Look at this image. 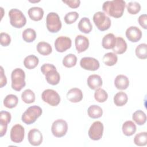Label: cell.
Segmentation results:
<instances>
[{
	"instance_id": "4316f807",
	"label": "cell",
	"mask_w": 147,
	"mask_h": 147,
	"mask_svg": "<svg viewBox=\"0 0 147 147\" xmlns=\"http://www.w3.org/2000/svg\"><path fill=\"white\" fill-rule=\"evenodd\" d=\"M36 49L38 52L43 56L49 55L52 51L51 45L49 43L44 41L38 42L36 47Z\"/></svg>"
},
{
	"instance_id": "6da1fadb",
	"label": "cell",
	"mask_w": 147,
	"mask_h": 147,
	"mask_svg": "<svg viewBox=\"0 0 147 147\" xmlns=\"http://www.w3.org/2000/svg\"><path fill=\"white\" fill-rule=\"evenodd\" d=\"M126 2L123 0H113L106 1L102 6V10L109 16L118 18L122 16Z\"/></svg>"
},
{
	"instance_id": "8fae6325",
	"label": "cell",
	"mask_w": 147,
	"mask_h": 147,
	"mask_svg": "<svg viewBox=\"0 0 147 147\" xmlns=\"http://www.w3.org/2000/svg\"><path fill=\"white\" fill-rule=\"evenodd\" d=\"M80 67L86 70L94 71L97 70L100 66L99 62L95 58L84 57L81 59L80 61Z\"/></svg>"
},
{
	"instance_id": "7c38bea8",
	"label": "cell",
	"mask_w": 147,
	"mask_h": 147,
	"mask_svg": "<svg viewBox=\"0 0 147 147\" xmlns=\"http://www.w3.org/2000/svg\"><path fill=\"white\" fill-rule=\"evenodd\" d=\"M72 41L66 36H60L55 41V47L59 52H64L71 47Z\"/></svg>"
},
{
	"instance_id": "44dd1931",
	"label": "cell",
	"mask_w": 147,
	"mask_h": 147,
	"mask_svg": "<svg viewBox=\"0 0 147 147\" xmlns=\"http://www.w3.org/2000/svg\"><path fill=\"white\" fill-rule=\"evenodd\" d=\"M127 44L125 40L121 37L116 38V41L114 47L112 49L113 52L116 54H122L127 49Z\"/></svg>"
},
{
	"instance_id": "e575fe53",
	"label": "cell",
	"mask_w": 147,
	"mask_h": 147,
	"mask_svg": "<svg viewBox=\"0 0 147 147\" xmlns=\"http://www.w3.org/2000/svg\"><path fill=\"white\" fill-rule=\"evenodd\" d=\"M134 143L139 146L146 145L147 144V133L144 131L137 134L134 138Z\"/></svg>"
},
{
	"instance_id": "52a82bcc",
	"label": "cell",
	"mask_w": 147,
	"mask_h": 147,
	"mask_svg": "<svg viewBox=\"0 0 147 147\" xmlns=\"http://www.w3.org/2000/svg\"><path fill=\"white\" fill-rule=\"evenodd\" d=\"M42 100L52 106H57L60 102V97L59 94L52 89L44 90L41 94Z\"/></svg>"
},
{
	"instance_id": "d6a6232c",
	"label": "cell",
	"mask_w": 147,
	"mask_h": 147,
	"mask_svg": "<svg viewBox=\"0 0 147 147\" xmlns=\"http://www.w3.org/2000/svg\"><path fill=\"white\" fill-rule=\"evenodd\" d=\"M23 40L26 42H32L36 38V33L35 30L32 28L25 29L22 34Z\"/></svg>"
},
{
	"instance_id": "f6af8a7d",
	"label": "cell",
	"mask_w": 147,
	"mask_h": 147,
	"mask_svg": "<svg viewBox=\"0 0 147 147\" xmlns=\"http://www.w3.org/2000/svg\"><path fill=\"white\" fill-rule=\"evenodd\" d=\"M56 68L55 65L51 64H44L41 67V71L43 74V75H45V74L51 69Z\"/></svg>"
},
{
	"instance_id": "74e56055",
	"label": "cell",
	"mask_w": 147,
	"mask_h": 147,
	"mask_svg": "<svg viewBox=\"0 0 147 147\" xmlns=\"http://www.w3.org/2000/svg\"><path fill=\"white\" fill-rule=\"evenodd\" d=\"M94 98L97 102L99 103H103L107 99L108 94L105 90L99 88L95 91Z\"/></svg>"
},
{
	"instance_id": "b9f144b4",
	"label": "cell",
	"mask_w": 147,
	"mask_h": 147,
	"mask_svg": "<svg viewBox=\"0 0 147 147\" xmlns=\"http://www.w3.org/2000/svg\"><path fill=\"white\" fill-rule=\"evenodd\" d=\"M63 2L66 3L69 7L72 9L78 8L80 4V1L79 0H72V1L68 0V1H63Z\"/></svg>"
},
{
	"instance_id": "8d00e7d4",
	"label": "cell",
	"mask_w": 147,
	"mask_h": 147,
	"mask_svg": "<svg viewBox=\"0 0 147 147\" xmlns=\"http://www.w3.org/2000/svg\"><path fill=\"white\" fill-rule=\"evenodd\" d=\"M77 62V57L74 54H68L66 55L63 60V64L67 68H71L75 66Z\"/></svg>"
},
{
	"instance_id": "277c9868",
	"label": "cell",
	"mask_w": 147,
	"mask_h": 147,
	"mask_svg": "<svg viewBox=\"0 0 147 147\" xmlns=\"http://www.w3.org/2000/svg\"><path fill=\"white\" fill-rule=\"evenodd\" d=\"M10 24L14 28H21L26 23V19L23 13L17 9H12L9 12Z\"/></svg>"
},
{
	"instance_id": "8992f818",
	"label": "cell",
	"mask_w": 147,
	"mask_h": 147,
	"mask_svg": "<svg viewBox=\"0 0 147 147\" xmlns=\"http://www.w3.org/2000/svg\"><path fill=\"white\" fill-rule=\"evenodd\" d=\"M47 28L51 33H57L61 28V22L59 15L56 13L51 12L46 17Z\"/></svg>"
},
{
	"instance_id": "836d02e7",
	"label": "cell",
	"mask_w": 147,
	"mask_h": 147,
	"mask_svg": "<svg viewBox=\"0 0 147 147\" xmlns=\"http://www.w3.org/2000/svg\"><path fill=\"white\" fill-rule=\"evenodd\" d=\"M21 99L24 102L30 104L35 101V94L30 89H26L22 92Z\"/></svg>"
},
{
	"instance_id": "d4e9b609",
	"label": "cell",
	"mask_w": 147,
	"mask_h": 147,
	"mask_svg": "<svg viewBox=\"0 0 147 147\" xmlns=\"http://www.w3.org/2000/svg\"><path fill=\"white\" fill-rule=\"evenodd\" d=\"M136 126L131 121H127L122 125V132L126 136H131L136 131Z\"/></svg>"
},
{
	"instance_id": "2e32d148",
	"label": "cell",
	"mask_w": 147,
	"mask_h": 147,
	"mask_svg": "<svg viewBox=\"0 0 147 147\" xmlns=\"http://www.w3.org/2000/svg\"><path fill=\"white\" fill-rule=\"evenodd\" d=\"M75 43L76 49L79 53L84 52L89 47L88 39L86 36L80 34L76 37Z\"/></svg>"
},
{
	"instance_id": "3957f363",
	"label": "cell",
	"mask_w": 147,
	"mask_h": 147,
	"mask_svg": "<svg viewBox=\"0 0 147 147\" xmlns=\"http://www.w3.org/2000/svg\"><path fill=\"white\" fill-rule=\"evenodd\" d=\"M42 109L38 106H32L28 107L22 115V121L26 125L33 123L42 114Z\"/></svg>"
},
{
	"instance_id": "4fadbf2b",
	"label": "cell",
	"mask_w": 147,
	"mask_h": 147,
	"mask_svg": "<svg viewBox=\"0 0 147 147\" xmlns=\"http://www.w3.org/2000/svg\"><path fill=\"white\" fill-rule=\"evenodd\" d=\"M29 142L33 146H38L42 142V135L41 131L37 129H31L28 135Z\"/></svg>"
},
{
	"instance_id": "30bf717a",
	"label": "cell",
	"mask_w": 147,
	"mask_h": 147,
	"mask_svg": "<svg viewBox=\"0 0 147 147\" xmlns=\"http://www.w3.org/2000/svg\"><path fill=\"white\" fill-rule=\"evenodd\" d=\"M25 136L24 127L20 125L16 124L14 125L10 130V139L14 143L21 142Z\"/></svg>"
},
{
	"instance_id": "ac0fdd59",
	"label": "cell",
	"mask_w": 147,
	"mask_h": 147,
	"mask_svg": "<svg viewBox=\"0 0 147 147\" xmlns=\"http://www.w3.org/2000/svg\"><path fill=\"white\" fill-rule=\"evenodd\" d=\"M47 82L51 85H57L60 80V76L57 71L56 68H54L48 71L45 75Z\"/></svg>"
},
{
	"instance_id": "603a6c76",
	"label": "cell",
	"mask_w": 147,
	"mask_h": 147,
	"mask_svg": "<svg viewBox=\"0 0 147 147\" xmlns=\"http://www.w3.org/2000/svg\"><path fill=\"white\" fill-rule=\"evenodd\" d=\"M78 27L81 32L86 34L89 33L92 29V25L87 17L82 18L79 22Z\"/></svg>"
},
{
	"instance_id": "1f68e13d",
	"label": "cell",
	"mask_w": 147,
	"mask_h": 147,
	"mask_svg": "<svg viewBox=\"0 0 147 147\" xmlns=\"http://www.w3.org/2000/svg\"><path fill=\"white\" fill-rule=\"evenodd\" d=\"M118 61V57L113 52H108L103 57L104 64L107 66H113L115 65Z\"/></svg>"
},
{
	"instance_id": "60d3db41",
	"label": "cell",
	"mask_w": 147,
	"mask_h": 147,
	"mask_svg": "<svg viewBox=\"0 0 147 147\" xmlns=\"http://www.w3.org/2000/svg\"><path fill=\"white\" fill-rule=\"evenodd\" d=\"M0 42L2 46H8L11 42V38L9 34L6 33H1L0 34Z\"/></svg>"
},
{
	"instance_id": "f546056e",
	"label": "cell",
	"mask_w": 147,
	"mask_h": 147,
	"mask_svg": "<svg viewBox=\"0 0 147 147\" xmlns=\"http://www.w3.org/2000/svg\"><path fill=\"white\" fill-rule=\"evenodd\" d=\"M18 102V97L13 94L7 95L3 100L4 106L9 109H12L15 107Z\"/></svg>"
},
{
	"instance_id": "ba28073f",
	"label": "cell",
	"mask_w": 147,
	"mask_h": 147,
	"mask_svg": "<svg viewBox=\"0 0 147 147\" xmlns=\"http://www.w3.org/2000/svg\"><path fill=\"white\" fill-rule=\"evenodd\" d=\"M68 130V124L63 119H57L53 122L51 127V131L53 135L56 137L64 136Z\"/></svg>"
},
{
	"instance_id": "7402d4cb",
	"label": "cell",
	"mask_w": 147,
	"mask_h": 147,
	"mask_svg": "<svg viewBox=\"0 0 147 147\" xmlns=\"http://www.w3.org/2000/svg\"><path fill=\"white\" fill-rule=\"evenodd\" d=\"M30 18L34 21L41 20L44 16V10L40 7H30L28 11Z\"/></svg>"
},
{
	"instance_id": "484cf974",
	"label": "cell",
	"mask_w": 147,
	"mask_h": 147,
	"mask_svg": "<svg viewBox=\"0 0 147 147\" xmlns=\"http://www.w3.org/2000/svg\"><path fill=\"white\" fill-rule=\"evenodd\" d=\"M38 62L39 60L37 56L33 55H30L26 56L24 59V64L26 68L29 69H32L37 67Z\"/></svg>"
},
{
	"instance_id": "5bb4252c",
	"label": "cell",
	"mask_w": 147,
	"mask_h": 147,
	"mask_svg": "<svg viewBox=\"0 0 147 147\" xmlns=\"http://www.w3.org/2000/svg\"><path fill=\"white\" fill-rule=\"evenodd\" d=\"M126 36L131 42H138L142 37V32L137 26H131L126 30Z\"/></svg>"
},
{
	"instance_id": "7a4b0ae2",
	"label": "cell",
	"mask_w": 147,
	"mask_h": 147,
	"mask_svg": "<svg viewBox=\"0 0 147 147\" xmlns=\"http://www.w3.org/2000/svg\"><path fill=\"white\" fill-rule=\"evenodd\" d=\"M11 87L15 91H21L26 85L25 73L21 68L14 69L11 72Z\"/></svg>"
},
{
	"instance_id": "ab89813d",
	"label": "cell",
	"mask_w": 147,
	"mask_h": 147,
	"mask_svg": "<svg viewBox=\"0 0 147 147\" xmlns=\"http://www.w3.org/2000/svg\"><path fill=\"white\" fill-rule=\"evenodd\" d=\"M78 17L79 14L76 11H71L67 13L64 19L67 24H72L78 20Z\"/></svg>"
},
{
	"instance_id": "ee69618b",
	"label": "cell",
	"mask_w": 147,
	"mask_h": 147,
	"mask_svg": "<svg viewBox=\"0 0 147 147\" xmlns=\"http://www.w3.org/2000/svg\"><path fill=\"white\" fill-rule=\"evenodd\" d=\"M7 83V79L4 74L3 67H1V74H0V87L1 88L5 86Z\"/></svg>"
},
{
	"instance_id": "4dcf8cb0",
	"label": "cell",
	"mask_w": 147,
	"mask_h": 147,
	"mask_svg": "<svg viewBox=\"0 0 147 147\" xmlns=\"http://www.w3.org/2000/svg\"><path fill=\"white\" fill-rule=\"evenodd\" d=\"M132 118L138 125H143L146 121V115L145 113L141 110L136 111L132 115Z\"/></svg>"
},
{
	"instance_id": "d6986e66",
	"label": "cell",
	"mask_w": 147,
	"mask_h": 147,
	"mask_svg": "<svg viewBox=\"0 0 147 147\" xmlns=\"http://www.w3.org/2000/svg\"><path fill=\"white\" fill-rule=\"evenodd\" d=\"M102 79L98 75H91L87 79V84L92 90H96L102 86Z\"/></svg>"
},
{
	"instance_id": "5b68a950",
	"label": "cell",
	"mask_w": 147,
	"mask_h": 147,
	"mask_svg": "<svg viewBox=\"0 0 147 147\" xmlns=\"http://www.w3.org/2000/svg\"><path fill=\"white\" fill-rule=\"evenodd\" d=\"M93 21L96 28L100 31L109 29L111 22L110 18L102 11H98L94 14Z\"/></svg>"
},
{
	"instance_id": "ffe728a7",
	"label": "cell",
	"mask_w": 147,
	"mask_h": 147,
	"mask_svg": "<svg viewBox=\"0 0 147 147\" xmlns=\"http://www.w3.org/2000/svg\"><path fill=\"white\" fill-rule=\"evenodd\" d=\"M114 84L115 87L118 90H126L129 87V80L125 75H118L115 79Z\"/></svg>"
},
{
	"instance_id": "7bdbcfd3",
	"label": "cell",
	"mask_w": 147,
	"mask_h": 147,
	"mask_svg": "<svg viewBox=\"0 0 147 147\" xmlns=\"http://www.w3.org/2000/svg\"><path fill=\"white\" fill-rule=\"evenodd\" d=\"M138 21L141 26H142L144 29H146L147 28V16L146 14H142L140 16L138 19Z\"/></svg>"
},
{
	"instance_id": "cb8c5ba5",
	"label": "cell",
	"mask_w": 147,
	"mask_h": 147,
	"mask_svg": "<svg viewBox=\"0 0 147 147\" xmlns=\"http://www.w3.org/2000/svg\"><path fill=\"white\" fill-rule=\"evenodd\" d=\"M116 37L113 33H108L105 35L102 42V45L103 48L106 49H113L115 45Z\"/></svg>"
},
{
	"instance_id": "83f0119b",
	"label": "cell",
	"mask_w": 147,
	"mask_h": 147,
	"mask_svg": "<svg viewBox=\"0 0 147 147\" xmlns=\"http://www.w3.org/2000/svg\"><path fill=\"white\" fill-rule=\"evenodd\" d=\"M87 113L90 118L96 119L102 117L103 114V110L100 106L94 105L90 106L88 108Z\"/></svg>"
},
{
	"instance_id": "f1b7e54d",
	"label": "cell",
	"mask_w": 147,
	"mask_h": 147,
	"mask_svg": "<svg viewBox=\"0 0 147 147\" xmlns=\"http://www.w3.org/2000/svg\"><path fill=\"white\" fill-rule=\"evenodd\" d=\"M127 95L123 91L117 92L114 96V103L117 106H122L125 105L127 102Z\"/></svg>"
},
{
	"instance_id": "f35d334b",
	"label": "cell",
	"mask_w": 147,
	"mask_h": 147,
	"mask_svg": "<svg viewBox=\"0 0 147 147\" xmlns=\"http://www.w3.org/2000/svg\"><path fill=\"white\" fill-rule=\"evenodd\" d=\"M141 10L140 4L136 1H131L127 5V10L130 14H136Z\"/></svg>"
},
{
	"instance_id": "e0dca14e",
	"label": "cell",
	"mask_w": 147,
	"mask_h": 147,
	"mask_svg": "<svg viewBox=\"0 0 147 147\" xmlns=\"http://www.w3.org/2000/svg\"><path fill=\"white\" fill-rule=\"evenodd\" d=\"M83 97L82 90L78 88H73L70 89L67 94V99L72 103H77L80 102Z\"/></svg>"
},
{
	"instance_id": "d590c367",
	"label": "cell",
	"mask_w": 147,
	"mask_h": 147,
	"mask_svg": "<svg viewBox=\"0 0 147 147\" xmlns=\"http://www.w3.org/2000/svg\"><path fill=\"white\" fill-rule=\"evenodd\" d=\"M136 56L140 59H146L147 57V45L142 43L138 45L135 50Z\"/></svg>"
},
{
	"instance_id": "9a60e30c",
	"label": "cell",
	"mask_w": 147,
	"mask_h": 147,
	"mask_svg": "<svg viewBox=\"0 0 147 147\" xmlns=\"http://www.w3.org/2000/svg\"><path fill=\"white\" fill-rule=\"evenodd\" d=\"M11 114L6 111H1L0 113V131L1 136L3 137L6 133L7 125L11 121Z\"/></svg>"
},
{
	"instance_id": "9c48e42d",
	"label": "cell",
	"mask_w": 147,
	"mask_h": 147,
	"mask_svg": "<svg viewBox=\"0 0 147 147\" xmlns=\"http://www.w3.org/2000/svg\"><path fill=\"white\" fill-rule=\"evenodd\" d=\"M103 125L100 121H95L92 123L88 130V136L90 139L97 141L100 140L103 133Z\"/></svg>"
}]
</instances>
